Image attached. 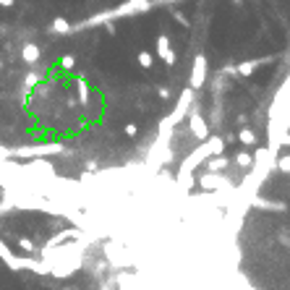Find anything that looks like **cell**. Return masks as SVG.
<instances>
[{
	"label": "cell",
	"instance_id": "cell-23",
	"mask_svg": "<svg viewBox=\"0 0 290 290\" xmlns=\"http://www.w3.org/2000/svg\"><path fill=\"white\" fill-rule=\"evenodd\" d=\"M173 16H175V21H178L180 26H188V19H186V16H183V13H180V11H175Z\"/></svg>",
	"mask_w": 290,
	"mask_h": 290
},
{
	"label": "cell",
	"instance_id": "cell-7",
	"mask_svg": "<svg viewBox=\"0 0 290 290\" xmlns=\"http://www.w3.org/2000/svg\"><path fill=\"white\" fill-rule=\"evenodd\" d=\"M0 259H3L5 264L13 269V272L24 269V256H21V259H19V256H13V253H11V249L5 246V241H3V238H0Z\"/></svg>",
	"mask_w": 290,
	"mask_h": 290
},
{
	"label": "cell",
	"instance_id": "cell-1",
	"mask_svg": "<svg viewBox=\"0 0 290 290\" xmlns=\"http://www.w3.org/2000/svg\"><path fill=\"white\" fill-rule=\"evenodd\" d=\"M60 152H66V147H63V144H34V147L11 149V157L29 160V157H50V155H60Z\"/></svg>",
	"mask_w": 290,
	"mask_h": 290
},
{
	"label": "cell",
	"instance_id": "cell-27",
	"mask_svg": "<svg viewBox=\"0 0 290 290\" xmlns=\"http://www.w3.org/2000/svg\"><path fill=\"white\" fill-rule=\"evenodd\" d=\"M63 290H74V288H63Z\"/></svg>",
	"mask_w": 290,
	"mask_h": 290
},
{
	"label": "cell",
	"instance_id": "cell-26",
	"mask_svg": "<svg viewBox=\"0 0 290 290\" xmlns=\"http://www.w3.org/2000/svg\"><path fill=\"white\" fill-rule=\"evenodd\" d=\"M0 5H3V8H11V5H16V0H0Z\"/></svg>",
	"mask_w": 290,
	"mask_h": 290
},
{
	"label": "cell",
	"instance_id": "cell-16",
	"mask_svg": "<svg viewBox=\"0 0 290 290\" xmlns=\"http://www.w3.org/2000/svg\"><path fill=\"white\" fill-rule=\"evenodd\" d=\"M136 60H139V66H141V68H147V71H149L152 66H155V55H152L149 50H141L139 55H136Z\"/></svg>",
	"mask_w": 290,
	"mask_h": 290
},
{
	"label": "cell",
	"instance_id": "cell-2",
	"mask_svg": "<svg viewBox=\"0 0 290 290\" xmlns=\"http://www.w3.org/2000/svg\"><path fill=\"white\" fill-rule=\"evenodd\" d=\"M191 105H194V89H183V94H180V99H178V105H175L173 115H170L167 121L162 123V133L170 131L173 125H178V123H180V118H183V115L188 113V107H191Z\"/></svg>",
	"mask_w": 290,
	"mask_h": 290
},
{
	"label": "cell",
	"instance_id": "cell-11",
	"mask_svg": "<svg viewBox=\"0 0 290 290\" xmlns=\"http://www.w3.org/2000/svg\"><path fill=\"white\" fill-rule=\"evenodd\" d=\"M99 113H102V99H99V97H92V99L84 105V115L89 118V121H94V118H99Z\"/></svg>",
	"mask_w": 290,
	"mask_h": 290
},
{
	"label": "cell",
	"instance_id": "cell-12",
	"mask_svg": "<svg viewBox=\"0 0 290 290\" xmlns=\"http://www.w3.org/2000/svg\"><path fill=\"white\" fill-rule=\"evenodd\" d=\"M71 29H74V26L68 24V19H63V16H58V19L50 24V32H52V34H68Z\"/></svg>",
	"mask_w": 290,
	"mask_h": 290
},
{
	"label": "cell",
	"instance_id": "cell-22",
	"mask_svg": "<svg viewBox=\"0 0 290 290\" xmlns=\"http://www.w3.org/2000/svg\"><path fill=\"white\" fill-rule=\"evenodd\" d=\"M277 167L283 170V173H290V157H280L277 160Z\"/></svg>",
	"mask_w": 290,
	"mask_h": 290
},
{
	"label": "cell",
	"instance_id": "cell-10",
	"mask_svg": "<svg viewBox=\"0 0 290 290\" xmlns=\"http://www.w3.org/2000/svg\"><path fill=\"white\" fill-rule=\"evenodd\" d=\"M76 92H79V102H81V107H84L89 99H92L94 94H92V89H89V81L81 76V79H76Z\"/></svg>",
	"mask_w": 290,
	"mask_h": 290
},
{
	"label": "cell",
	"instance_id": "cell-25",
	"mask_svg": "<svg viewBox=\"0 0 290 290\" xmlns=\"http://www.w3.org/2000/svg\"><path fill=\"white\" fill-rule=\"evenodd\" d=\"M105 29H107V34H115V24H113V21H107V24H105Z\"/></svg>",
	"mask_w": 290,
	"mask_h": 290
},
{
	"label": "cell",
	"instance_id": "cell-14",
	"mask_svg": "<svg viewBox=\"0 0 290 290\" xmlns=\"http://www.w3.org/2000/svg\"><path fill=\"white\" fill-rule=\"evenodd\" d=\"M16 246H19L26 256H34V253H37V243H34L32 238H19V241H16Z\"/></svg>",
	"mask_w": 290,
	"mask_h": 290
},
{
	"label": "cell",
	"instance_id": "cell-20",
	"mask_svg": "<svg viewBox=\"0 0 290 290\" xmlns=\"http://www.w3.org/2000/svg\"><path fill=\"white\" fill-rule=\"evenodd\" d=\"M60 68H63V71H74V68H76V58H74V55H63V58H60Z\"/></svg>",
	"mask_w": 290,
	"mask_h": 290
},
{
	"label": "cell",
	"instance_id": "cell-18",
	"mask_svg": "<svg viewBox=\"0 0 290 290\" xmlns=\"http://www.w3.org/2000/svg\"><path fill=\"white\" fill-rule=\"evenodd\" d=\"M40 81H42V74H40V71H37V68H32V71H29V74H26V76H24V84H26V89H32V86H37V84H40Z\"/></svg>",
	"mask_w": 290,
	"mask_h": 290
},
{
	"label": "cell",
	"instance_id": "cell-21",
	"mask_svg": "<svg viewBox=\"0 0 290 290\" xmlns=\"http://www.w3.org/2000/svg\"><path fill=\"white\" fill-rule=\"evenodd\" d=\"M123 133L128 136V139H136V133H139V125H136V123H125V125H123Z\"/></svg>",
	"mask_w": 290,
	"mask_h": 290
},
{
	"label": "cell",
	"instance_id": "cell-6",
	"mask_svg": "<svg viewBox=\"0 0 290 290\" xmlns=\"http://www.w3.org/2000/svg\"><path fill=\"white\" fill-rule=\"evenodd\" d=\"M42 58V47L37 42H24V47H21V60L26 63V66H37Z\"/></svg>",
	"mask_w": 290,
	"mask_h": 290
},
{
	"label": "cell",
	"instance_id": "cell-19",
	"mask_svg": "<svg viewBox=\"0 0 290 290\" xmlns=\"http://www.w3.org/2000/svg\"><path fill=\"white\" fill-rule=\"evenodd\" d=\"M238 139H241L243 147H253V144H256V133L249 131V128H243V131L238 133Z\"/></svg>",
	"mask_w": 290,
	"mask_h": 290
},
{
	"label": "cell",
	"instance_id": "cell-15",
	"mask_svg": "<svg viewBox=\"0 0 290 290\" xmlns=\"http://www.w3.org/2000/svg\"><path fill=\"white\" fill-rule=\"evenodd\" d=\"M235 165H238L241 170H251L253 167V155H249V152H241V155L235 157Z\"/></svg>",
	"mask_w": 290,
	"mask_h": 290
},
{
	"label": "cell",
	"instance_id": "cell-3",
	"mask_svg": "<svg viewBox=\"0 0 290 290\" xmlns=\"http://www.w3.org/2000/svg\"><path fill=\"white\" fill-rule=\"evenodd\" d=\"M157 58L165 63V66H175V60H178L167 34H160V37H157Z\"/></svg>",
	"mask_w": 290,
	"mask_h": 290
},
{
	"label": "cell",
	"instance_id": "cell-5",
	"mask_svg": "<svg viewBox=\"0 0 290 290\" xmlns=\"http://www.w3.org/2000/svg\"><path fill=\"white\" fill-rule=\"evenodd\" d=\"M188 125H191V133L196 136V139H207V136H209V125H207V121L202 118V113L199 110H194L191 113V118H188Z\"/></svg>",
	"mask_w": 290,
	"mask_h": 290
},
{
	"label": "cell",
	"instance_id": "cell-8",
	"mask_svg": "<svg viewBox=\"0 0 290 290\" xmlns=\"http://www.w3.org/2000/svg\"><path fill=\"white\" fill-rule=\"evenodd\" d=\"M196 183L202 186V188H207V191H209V188L214 191V188H220V186H225V183H230V180H228V178H222L220 173H207V175L199 178Z\"/></svg>",
	"mask_w": 290,
	"mask_h": 290
},
{
	"label": "cell",
	"instance_id": "cell-4",
	"mask_svg": "<svg viewBox=\"0 0 290 290\" xmlns=\"http://www.w3.org/2000/svg\"><path fill=\"white\" fill-rule=\"evenodd\" d=\"M207 68H209L207 58L204 55H196L194 58V68H191V89H194V92L207 81Z\"/></svg>",
	"mask_w": 290,
	"mask_h": 290
},
{
	"label": "cell",
	"instance_id": "cell-24",
	"mask_svg": "<svg viewBox=\"0 0 290 290\" xmlns=\"http://www.w3.org/2000/svg\"><path fill=\"white\" fill-rule=\"evenodd\" d=\"M157 94H160L162 99H167V97H170V92H167V89H165V86H160V89H157Z\"/></svg>",
	"mask_w": 290,
	"mask_h": 290
},
{
	"label": "cell",
	"instance_id": "cell-17",
	"mask_svg": "<svg viewBox=\"0 0 290 290\" xmlns=\"http://www.w3.org/2000/svg\"><path fill=\"white\" fill-rule=\"evenodd\" d=\"M13 209H16V204H13V199L8 196V191H5L3 199H0V217H3V214H11Z\"/></svg>",
	"mask_w": 290,
	"mask_h": 290
},
{
	"label": "cell",
	"instance_id": "cell-13",
	"mask_svg": "<svg viewBox=\"0 0 290 290\" xmlns=\"http://www.w3.org/2000/svg\"><path fill=\"white\" fill-rule=\"evenodd\" d=\"M207 167H209V173H222V170L228 167V160H225L222 155L220 157H212V160H207Z\"/></svg>",
	"mask_w": 290,
	"mask_h": 290
},
{
	"label": "cell",
	"instance_id": "cell-9",
	"mask_svg": "<svg viewBox=\"0 0 290 290\" xmlns=\"http://www.w3.org/2000/svg\"><path fill=\"white\" fill-rule=\"evenodd\" d=\"M272 58H259V60H243V63H238V68H235V74L238 76H251L253 71H256L259 66H264V63H269Z\"/></svg>",
	"mask_w": 290,
	"mask_h": 290
},
{
	"label": "cell",
	"instance_id": "cell-28",
	"mask_svg": "<svg viewBox=\"0 0 290 290\" xmlns=\"http://www.w3.org/2000/svg\"><path fill=\"white\" fill-rule=\"evenodd\" d=\"M243 290H253V288H243Z\"/></svg>",
	"mask_w": 290,
	"mask_h": 290
}]
</instances>
